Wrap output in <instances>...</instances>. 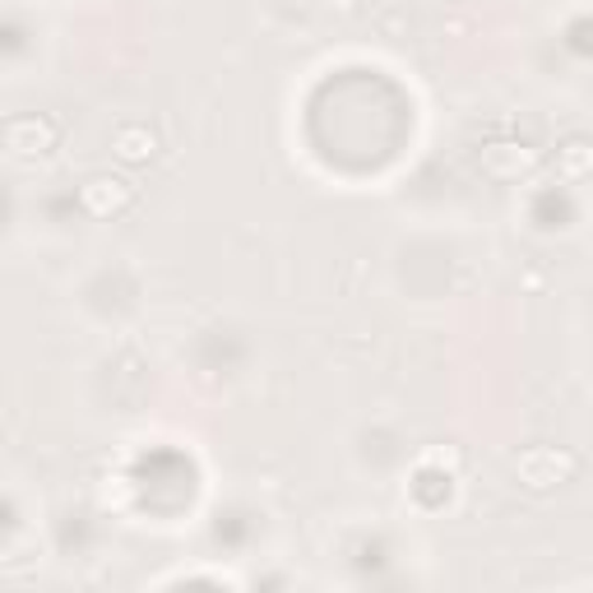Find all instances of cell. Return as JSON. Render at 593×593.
I'll return each mask as SVG.
<instances>
[{"instance_id":"1","label":"cell","mask_w":593,"mask_h":593,"mask_svg":"<svg viewBox=\"0 0 593 593\" xmlns=\"http://www.w3.org/2000/svg\"><path fill=\"white\" fill-rule=\"evenodd\" d=\"M575 468H580L575 454L547 450V445L524 450L520 460H515V473H520V482H524L528 491H551V487H561V482L575 478Z\"/></svg>"},{"instance_id":"2","label":"cell","mask_w":593,"mask_h":593,"mask_svg":"<svg viewBox=\"0 0 593 593\" xmlns=\"http://www.w3.org/2000/svg\"><path fill=\"white\" fill-rule=\"evenodd\" d=\"M79 205H84V213H93V219H116L121 209L135 205V186L126 176H89L84 190H79Z\"/></svg>"},{"instance_id":"3","label":"cell","mask_w":593,"mask_h":593,"mask_svg":"<svg viewBox=\"0 0 593 593\" xmlns=\"http://www.w3.org/2000/svg\"><path fill=\"white\" fill-rule=\"evenodd\" d=\"M5 144L14 158H43L56 149V126L43 116H10L5 121Z\"/></svg>"},{"instance_id":"4","label":"cell","mask_w":593,"mask_h":593,"mask_svg":"<svg viewBox=\"0 0 593 593\" xmlns=\"http://www.w3.org/2000/svg\"><path fill=\"white\" fill-rule=\"evenodd\" d=\"M112 153L121 158V163H149V158L158 153V140L149 126H121L112 135Z\"/></svg>"},{"instance_id":"5","label":"cell","mask_w":593,"mask_h":593,"mask_svg":"<svg viewBox=\"0 0 593 593\" xmlns=\"http://www.w3.org/2000/svg\"><path fill=\"white\" fill-rule=\"evenodd\" d=\"M593 172V144L570 140L561 144V176H589Z\"/></svg>"}]
</instances>
